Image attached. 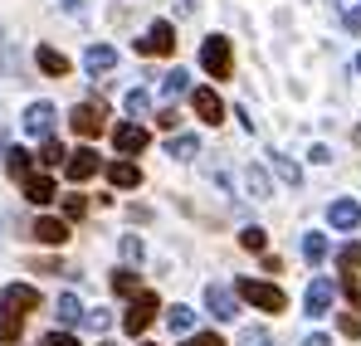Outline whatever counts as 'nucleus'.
<instances>
[{
    "label": "nucleus",
    "mask_w": 361,
    "mask_h": 346,
    "mask_svg": "<svg viewBox=\"0 0 361 346\" xmlns=\"http://www.w3.org/2000/svg\"><path fill=\"white\" fill-rule=\"evenodd\" d=\"M235 297L254 302L259 312H283V307H288L283 288H274V283H259V278H240V283H235Z\"/></svg>",
    "instance_id": "1"
},
{
    "label": "nucleus",
    "mask_w": 361,
    "mask_h": 346,
    "mask_svg": "<svg viewBox=\"0 0 361 346\" xmlns=\"http://www.w3.org/2000/svg\"><path fill=\"white\" fill-rule=\"evenodd\" d=\"M200 63H205V73H210V78H230V73H235L230 39H225V35H210V39H205V49H200Z\"/></svg>",
    "instance_id": "2"
},
{
    "label": "nucleus",
    "mask_w": 361,
    "mask_h": 346,
    "mask_svg": "<svg viewBox=\"0 0 361 346\" xmlns=\"http://www.w3.org/2000/svg\"><path fill=\"white\" fill-rule=\"evenodd\" d=\"M152 317H157V292H132V307H127V317H122V332L127 337H142L147 327H152Z\"/></svg>",
    "instance_id": "3"
},
{
    "label": "nucleus",
    "mask_w": 361,
    "mask_h": 346,
    "mask_svg": "<svg viewBox=\"0 0 361 346\" xmlns=\"http://www.w3.org/2000/svg\"><path fill=\"white\" fill-rule=\"evenodd\" d=\"M137 54H147V58H152V54H157V58L176 54V30H171L166 20H157V25H152V30L137 39Z\"/></svg>",
    "instance_id": "4"
},
{
    "label": "nucleus",
    "mask_w": 361,
    "mask_h": 346,
    "mask_svg": "<svg viewBox=\"0 0 361 346\" xmlns=\"http://www.w3.org/2000/svg\"><path fill=\"white\" fill-rule=\"evenodd\" d=\"M0 307L15 312V317L39 312V288H30V283H5V288H0Z\"/></svg>",
    "instance_id": "5"
},
{
    "label": "nucleus",
    "mask_w": 361,
    "mask_h": 346,
    "mask_svg": "<svg viewBox=\"0 0 361 346\" xmlns=\"http://www.w3.org/2000/svg\"><path fill=\"white\" fill-rule=\"evenodd\" d=\"M190 103H195V113H200V122H225V103H220V93L215 88H190Z\"/></svg>",
    "instance_id": "6"
},
{
    "label": "nucleus",
    "mask_w": 361,
    "mask_h": 346,
    "mask_svg": "<svg viewBox=\"0 0 361 346\" xmlns=\"http://www.w3.org/2000/svg\"><path fill=\"white\" fill-rule=\"evenodd\" d=\"M113 147H118L122 156L147 152V127H137V122H122V127H113Z\"/></svg>",
    "instance_id": "7"
},
{
    "label": "nucleus",
    "mask_w": 361,
    "mask_h": 346,
    "mask_svg": "<svg viewBox=\"0 0 361 346\" xmlns=\"http://www.w3.org/2000/svg\"><path fill=\"white\" fill-rule=\"evenodd\" d=\"M98 171H103V161H98V152H88V147H78V152L68 156V180H73V185H83V180H93Z\"/></svg>",
    "instance_id": "8"
},
{
    "label": "nucleus",
    "mask_w": 361,
    "mask_h": 346,
    "mask_svg": "<svg viewBox=\"0 0 361 346\" xmlns=\"http://www.w3.org/2000/svg\"><path fill=\"white\" fill-rule=\"evenodd\" d=\"M68 122H73L78 137H98V132H103V108H98V103H78Z\"/></svg>",
    "instance_id": "9"
},
{
    "label": "nucleus",
    "mask_w": 361,
    "mask_h": 346,
    "mask_svg": "<svg viewBox=\"0 0 361 346\" xmlns=\"http://www.w3.org/2000/svg\"><path fill=\"white\" fill-rule=\"evenodd\" d=\"M302 307H307V317H327V307H332V283H327V278H312Z\"/></svg>",
    "instance_id": "10"
},
{
    "label": "nucleus",
    "mask_w": 361,
    "mask_h": 346,
    "mask_svg": "<svg viewBox=\"0 0 361 346\" xmlns=\"http://www.w3.org/2000/svg\"><path fill=\"white\" fill-rule=\"evenodd\" d=\"M49 127H54V103H30L25 132H30V137H49Z\"/></svg>",
    "instance_id": "11"
},
{
    "label": "nucleus",
    "mask_w": 361,
    "mask_h": 346,
    "mask_svg": "<svg viewBox=\"0 0 361 346\" xmlns=\"http://www.w3.org/2000/svg\"><path fill=\"white\" fill-rule=\"evenodd\" d=\"M327 220H332V230H357L361 225V205L357 200H332Z\"/></svg>",
    "instance_id": "12"
},
{
    "label": "nucleus",
    "mask_w": 361,
    "mask_h": 346,
    "mask_svg": "<svg viewBox=\"0 0 361 346\" xmlns=\"http://www.w3.org/2000/svg\"><path fill=\"white\" fill-rule=\"evenodd\" d=\"M205 307H210V317H220V322H230V317H235V292H230V288H220V283H215V288L205 292Z\"/></svg>",
    "instance_id": "13"
},
{
    "label": "nucleus",
    "mask_w": 361,
    "mask_h": 346,
    "mask_svg": "<svg viewBox=\"0 0 361 346\" xmlns=\"http://www.w3.org/2000/svg\"><path fill=\"white\" fill-rule=\"evenodd\" d=\"M108 180H113L118 190H137V185H142V166H137V161H113V166H108Z\"/></svg>",
    "instance_id": "14"
},
{
    "label": "nucleus",
    "mask_w": 361,
    "mask_h": 346,
    "mask_svg": "<svg viewBox=\"0 0 361 346\" xmlns=\"http://www.w3.org/2000/svg\"><path fill=\"white\" fill-rule=\"evenodd\" d=\"M35 239L49 244V249H59L63 239H68V220H35Z\"/></svg>",
    "instance_id": "15"
},
{
    "label": "nucleus",
    "mask_w": 361,
    "mask_h": 346,
    "mask_svg": "<svg viewBox=\"0 0 361 346\" xmlns=\"http://www.w3.org/2000/svg\"><path fill=\"white\" fill-rule=\"evenodd\" d=\"M113 63H118V49H113V44H93V49L83 54V68H88V73H108Z\"/></svg>",
    "instance_id": "16"
},
{
    "label": "nucleus",
    "mask_w": 361,
    "mask_h": 346,
    "mask_svg": "<svg viewBox=\"0 0 361 346\" xmlns=\"http://www.w3.org/2000/svg\"><path fill=\"white\" fill-rule=\"evenodd\" d=\"M25 200H30V205H49V200H54V180H49V175H30V180H25Z\"/></svg>",
    "instance_id": "17"
},
{
    "label": "nucleus",
    "mask_w": 361,
    "mask_h": 346,
    "mask_svg": "<svg viewBox=\"0 0 361 346\" xmlns=\"http://www.w3.org/2000/svg\"><path fill=\"white\" fill-rule=\"evenodd\" d=\"M35 58H39V68H44L49 78H63V73H68V58H63L59 49H49V44H39V49H35Z\"/></svg>",
    "instance_id": "18"
},
{
    "label": "nucleus",
    "mask_w": 361,
    "mask_h": 346,
    "mask_svg": "<svg viewBox=\"0 0 361 346\" xmlns=\"http://www.w3.org/2000/svg\"><path fill=\"white\" fill-rule=\"evenodd\" d=\"M269 166H274V175H279L288 190H298V185H302V171L293 166V161H288V156H269Z\"/></svg>",
    "instance_id": "19"
},
{
    "label": "nucleus",
    "mask_w": 361,
    "mask_h": 346,
    "mask_svg": "<svg viewBox=\"0 0 361 346\" xmlns=\"http://www.w3.org/2000/svg\"><path fill=\"white\" fill-rule=\"evenodd\" d=\"M166 156H176V161H190V156H200V142L185 132V137H171L166 142Z\"/></svg>",
    "instance_id": "20"
},
{
    "label": "nucleus",
    "mask_w": 361,
    "mask_h": 346,
    "mask_svg": "<svg viewBox=\"0 0 361 346\" xmlns=\"http://www.w3.org/2000/svg\"><path fill=\"white\" fill-rule=\"evenodd\" d=\"M54 307H59V322H63V327H78V322H83V307H78V297H73V292H63Z\"/></svg>",
    "instance_id": "21"
},
{
    "label": "nucleus",
    "mask_w": 361,
    "mask_h": 346,
    "mask_svg": "<svg viewBox=\"0 0 361 346\" xmlns=\"http://www.w3.org/2000/svg\"><path fill=\"white\" fill-rule=\"evenodd\" d=\"M161 93H166V98H180V93H190V73H185V68H171V73L161 78Z\"/></svg>",
    "instance_id": "22"
},
{
    "label": "nucleus",
    "mask_w": 361,
    "mask_h": 346,
    "mask_svg": "<svg viewBox=\"0 0 361 346\" xmlns=\"http://www.w3.org/2000/svg\"><path fill=\"white\" fill-rule=\"evenodd\" d=\"M113 292H118V297H132V292H142V278H137L132 268H118V273H113Z\"/></svg>",
    "instance_id": "23"
},
{
    "label": "nucleus",
    "mask_w": 361,
    "mask_h": 346,
    "mask_svg": "<svg viewBox=\"0 0 361 346\" xmlns=\"http://www.w3.org/2000/svg\"><path fill=\"white\" fill-rule=\"evenodd\" d=\"M166 322H171V332H190L195 327V312L185 302H176V307H166Z\"/></svg>",
    "instance_id": "24"
},
{
    "label": "nucleus",
    "mask_w": 361,
    "mask_h": 346,
    "mask_svg": "<svg viewBox=\"0 0 361 346\" xmlns=\"http://www.w3.org/2000/svg\"><path fill=\"white\" fill-rule=\"evenodd\" d=\"M302 259H307V264H322V259H327V239H322V234H302Z\"/></svg>",
    "instance_id": "25"
},
{
    "label": "nucleus",
    "mask_w": 361,
    "mask_h": 346,
    "mask_svg": "<svg viewBox=\"0 0 361 346\" xmlns=\"http://www.w3.org/2000/svg\"><path fill=\"white\" fill-rule=\"evenodd\" d=\"M20 332H25V322L15 312H0V342H20Z\"/></svg>",
    "instance_id": "26"
},
{
    "label": "nucleus",
    "mask_w": 361,
    "mask_h": 346,
    "mask_svg": "<svg viewBox=\"0 0 361 346\" xmlns=\"http://www.w3.org/2000/svg\"><path fill=\"white\" fill-rule=\"evenodd\" d=\"M5 166H10V175H25L30 171V152H25V147H10V152H5Z\"/></svg>",
    "instance_id": "27"
},
{
    "label": "nucleus",
    "mask_w": 361,
    "mask_h": 346,
    "mask_svg": "<svg viewBox=\"0 0 361 346\" xmlns=\"http://www.w3.org/2000/svg\"><path fill=\"white\" fill-rule=\"evenodd\" d=\"M342 292H347L352 312H361V288H357V273H342Z\"/></svg>",
    "instance_id": "28"
},
{
    "label": "nucleus",
    "mask_w": 361,
    "mask_h": 346,
    "mask_svg": "<svg viewBox=\"0 0 361 346\" xmlns=\"http://www.w3.org/2000/svg\"><path fill=\"white\" fill-rule=\"evenodd\" d=\"M39 161H44V166H59V161H68V152H63L59 142H49V137H44V156H39Z\"/></svg>",
    "instance_id": "29"
},
{
    "label": "nucleus",
    "mask_w": 361,
    "mask_h": 346,
    "mask_svg": "<svg viewBox=\"0 0 361 346\" xmlns=\"http://www.w3.org/2000/svg\"><path fill=\"white\" fill-rule=\"evenodd\" d=\"M337 264H342L347 273H352V268H361V244H347V249L337 254Z\"/></svg>",
    "instance_id": "30"
},
{
    "label": "nucleus",
    "mask_w": 361,
    "mask_h": 346,
    "mask_svg": "<svg viewBox=\"0 0 361 346\" xmlns=\"http://www.w3.org/2000/svg\"><path fill=\"white\" fill-rule=\"evenodd\" d=\"M83 210H88L83 195H68V200H63V220H83Z\"/></svg>",
    "instance_id": "31"
},
{
    "label": "nucleus",
    "mask_w": 361,
    "mask_h": 346,
    "mask_svg": "<svg viewBox=\"0 0 361 346\" xmlns=\"http://www.w3.org/2000/svg\"><path fill=\"white\" fill-rule=\"evenodd\" d=\"M83 327H93V332H108V327H113V312H83Z\"/></svg>",
    "instance_id": "32"
},
{
    "label": "nucleus",
    "mask_w": 361,
    "mask_h": 346,
    "mask_svg": "<svg viewBox=\"0 0 361 346\" xmlns=\"http://www.w3.org/2000/svg\"><path fill=\"white\" fill-rule=\"evenodd\" d=\"M235 346H269V332H264V327H249V332H240Z\"/></svg>",
    "instance_id": "33"
},
{
    "label": "nucleus",
    "mask_w": 361,
    "mask_h": 346,
    "mask_svg": "<svg viewBox=\"0 0 361 346\" xmlns=\"http://www.w3.org/2000/svg\"><path fill=\"white\" fill-rule=\"evenodd\" d=\"M127 113H132V117H147V113H152L147 93H127Z\"/></svg>",
    "instance_id": "34"
},
{
    "label": "nucleus",
    "mask_w": 361,
    "mask_h": 346,
    "mask_svg": "<svg viewBox=\"0 0 361 346\" xmlns=\"http://www.w3.org/2000/svg\"><path fill=\"white\" fill-rule=\"evenodd\" d=\"M249 190H254V195H259V200H269V175L259 171V166H254V171H249Z\"/></svg>",
    "instance_id": "35"
},
{
    "label": "nucleus",
    "mask_w": 361,
    "mask_h": 346,
    "mask_svg": "<svg viewBox=\"0 0 361 346\" xmlns=\"http://www.w3.org/2000/svg\"><path fill=\"white\" fill-rule=\"evenodd\" d=\"M337 327H342V337H361V317H357V312H342Z\"/></svg>",
    "instance_id": "36"
},
{
    "label": "nucleus",
    "mask_w": 361,
    "mask_h": 346,
    "mask_svg": "<svg viewBox=\"0 0 361 346\" xmlns=\"http://www.w3.org/2000/svg\"><path fill=\"white\" fill-rule=\"evenodd\" d=\"M240 244H244V249H254V254H259V249H264V230H259V225H249V230L240 234Z\"/></svg>",
    "instance_id": "37"
},
{
    "label": "nucleus",
    "mask_w": 361,
    "mask_h": 346,
    "mask_svg": "<svg viewBox=\"0 0 361 346\" xmlns=\"http://www.w3.org/2000/svg\"><path fill=\"white\" fill-rule=\"evenodd\" d=\"M122 254H127V259H142V239L127 234V239H122Z\"/></svg>",
    "instance_id": "38"
},
{
    "label": "nucleus",
    "mask_w": 361,
    "mask_h": 346,
    "mask_svg": "<svg viewBox=\"0 0 361 346\" xmlns=\"http://www.w3.org/2000/svg\"><path fill=\"white\" fill-rule=\"evenodd\" d=\"M185 346H225V342H220L215 332H195V337H190V342H185Z\"/></svg>",
    "instance_id": "39"
},
{
    "label": "nucleus",
    "mask_w": 361,
    "mask_h": 346,
    "mask_svg": "<svg viewBox=\"0 0 361 346\" xmlns=\"http://www.w3.org/2000/svg\"><path fill=\"white\" fill-rule=\"evenodd\" d=\"M39 346H78V342H73L68 332H49V337H44V342H39Z\"/></svg>",
    "instance_id": "40"
},
{
    "label": "nucleus",
    "mask_w": 361,
    "mask_h": 346,
    "mask_svg": "<svg viewBox=\"0 0 361 346\" xmlns=\"http://www.w3.org/2000/svg\"><path fill=\"white\" fill-rule=\"evenodd\" d=\"M176 122H180V113H176V108H161V117H157V127H166V132H171Z\"/></svg>",
    "instance_id": "41"
},
{
    "label": "nucleus",
    "mask_w": 361,
    "mask_h": 346,
    "mask_svg": "<svg viewBox=\"0 0 361 346\" xmlns=\"http://www.w3.org/2000/svg\"><path fill=\"white\" fill-rule=\"evenodd\" d=\"M302 346H332V337H322V332H312V337H302Z\"/></svg>",
    "instance_id": "42"
},
{
    "label": "nucleus",
    "mask_w": 361,
    "mask_h": 346,
    "mask_svg": "<svg viewBox=\"0 0 361 346\" xmlns=\"http://www.w3.org/2000/svg\"><path fill=\"white\" fill-rule=\"evenodd\" d=\"M347 25H352V30L361 35V5H357V10H347Z\"/></svg>",
    "instance_id": "43"
},
{
    "label": "nucleus",
    "mask_w": 361,
    "mask_h": 346,
    "mask_svg": "<svg viewBox=\"0 0 361 346\" xmlns=\"http://www.w3.org/2000/svg\"><path fill=\"white\" fill-rule=\"evenodd\" d=\"M63 5H68V10H73V5H78V0H63Z\"/></svg>",
    "instance_id": "44"
},
{
    "label": "nucleus",
    "mask_w": 361,
    "mask_h": 346,
    "mask_svg": "<svg viewBox=\"0 0 361 346\" xmlns=\"http://www.w3.org/2000/svg\"><path fill=\"white\" fill-rule=\"evenodd\" d=\"M357 68H361V58H357Z\"/></svg>",
    "instance_id": "45"
}]
</instances>
